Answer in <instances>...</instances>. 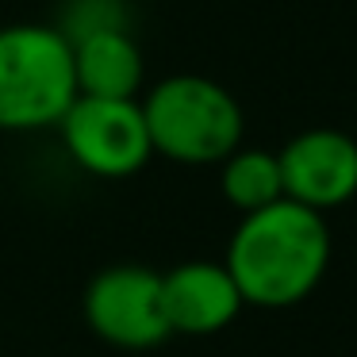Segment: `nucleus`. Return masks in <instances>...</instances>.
<instances>
[{
  "mask_svg": "<svg viewBox=\"0 0 357 357\" xmlns=\"http://www.w3.org/2000/svg\"><path fill=\"white\" fill-rule=\"evenodd\" d=\"M219 188H223L227 204L234 211H242V215L284 200L277 154L261 146H238L234 154H227L219 162Z\"/></svg>",
  "mask_w": 357,
  "mask_h": 357,
  "instance_id": "obj_9",
  "label": "nucleus"
},
{
  "mask_svg": "<svg viewBox=\"0 0 357 357\" xmlns=\"http://www.w3.org/2000/svg\"><path fill=\"white\" fill-rule=\"evenodd\" d=\"M70 50L77 96H116V100L139 96L146 62H142V50L135 35L127 31V24L93 27V31L73 35Z\"/></svg>",
  "mask_w": 357,
  "mask_h": 357,
  "instance_id": "obj_8",
  "label": "nucleus"
},
{
  "mask_svg": "<svg viewBox=\"0 0 357 357\" xmlns=\"http://www.w3.org/2000/svg\"><path fill=\"white\" fill-rule=\"evenodd\" d=\"M85 323L119 349H150L173 338L162 311V273L146 265H112L85 288Z\"/></svg>",
  "mask_w": 357,
  "mask_h": 357,
  "instance_id": "obj_5",
  "label": "nucleus"
},
{
  "mask_svg": "<svg viewBox=\"0 0 357 357\" xmlns=\"http://www.w3.org/2000/svg\"><path fill=\"white\" fill-rule=\"evenodd\" d=\"M242 292L223 261H185L162 277V311L169 334L208 338L238 319Z\"/></svg>",
  "mask_w": 357,
  "mask_h": 357,
  "instance_id": "obj_7",
  "label": "nucleus"
},
{
  "mask_svg": "<svg viewBox=\"0 0 357 357\" xmlns=\"http://www.w3.org/2000/svg\"><path fill=\"white\" fill-rule=\"evenodd\" d=\"M62 146L85 173L104 181L135 177L154 158L142 104L116 96H73L66 116L58 119Z\"/></svg>",
  "mask_w": 357,
  "mask_h": 357,
  "instance_id": "obj_4",
  "label": "nucleus"
},
{
  "mask_svg": "<svg viewBox=\"0 0 357 357\" xmlns=\"http://www.w3.org/2000/svg\"><path fill=\"white\" fill-rule=\"evenodd\" d=\"M284 200L334 211L357 196V139L338 127H307L277 150Z\"/></svg>",
  "mask_w": 357,
  "mask_h": 357,
  "instance_id": "obj_6",
  "label": "nucleus"
},
{
  "mask_svg": "<svg viewBox=\"0 0 357 357\" xmlns=\"http://www.w3.org/2000/svg\"><path fill=\"white\" fill-rule=\"evenodd\" d=\"M73 96V50L58 27H0V131L58 127Z\"/></svg>",
  "mask_w": 357,
  "mask_h": 357,
  "instance_id": "obj_3",
  "label": "nucleus"
},
{
  "mask_svg": "<svg viewBox=\"0 0 357 357\" xmlns=\"http://www.w3.org/2000/svg\"><path fill=\"white\" fill-rule=\"evenodd\" d=\"M139 104L154 154L177 165H219L242 146V104L227 85L204 73L162 77Z\"/></svg>",
  "mask_w": 357,
  "mask_h": 357,
  "instance_id": "obj_2",
  "label": "nucleus"
},
{
  "mask_svg": "<svg viewBox=\"0 0 357 357\" xmlns=\"http://www.w3.org/2000/svg\"><path fill=\"white\" fill-rule=\"evenodd\" d=\"M223 265L238 284L242 303L269 311L303 303L331 265V231L323 211L296 200L250 211L227 246Z\"/></svg>",
  "mask_w": 357,
  "mask_h": 357,
  "instance_id": "obj_1",
  "label": "nucleus"
}]
</instances>
